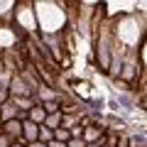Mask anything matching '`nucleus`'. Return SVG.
Masks as SVG:
<instances>
[{"instance_id": "8", "label": "nucleus", "mask_w": 147, "mask_h": 147, "mask_svg": "<svg viewBox=\"0 0 147 147\" xmlns=\"http://www.w3.org/2000/svg\"><path fill=\"white\" fill-rule=\"evenodd\" d=\"M37 135H39V125H34V123H30V120H22V137L30 140V142H34Z\"/></svg>"}, {"instance_id": "19", "label": "nucleus", "mask_w": 147, "mask_h": 147, "mask_svg": "<svg viewBox=\"0 0 147 147\" xmlns=\"http://www.w3.org/2000/svg\"><path fill=\"white\" fill-rule=\"evenodd\" d=\"M10 7H15V3H10V0H7V3H0V15H7Z\"/></svg>"}, {"instance_id": "5", "label": "nucleus", "mask_w": 147, "mask_h": 147, "mask_svg": "<svg viewBox=\"0 0 147 147\" xmlns=\"http://www.w3.org/2000/svg\"><path fill=\"white\" fill-rule=\"evenodd\" d=\"M100 137H103V127H98V125H86V130H81V140L86 142V147L91 142L100 140Z\"/></svg>"}, {"instance_id": "18", "label": "nucleus", "mask_w": 147, "mask_h": 147, "mask_svg": "<svg viewBox=\"0 0 147 147\" xmlns=\"http://www.w3.org/2000/svg\"><path fill=\"white\" fill-rule=\"evenodd\" d=\"M76 123H79V118H76V115H69V118H61V125H59V127L71 130V127H76Z\"/></svg>"}, {"instance_id": "24", "label": "nucleus", "mask_w": 147, "mask_h": 147, "mask_svg": "<svg viewBox=\"0 0 147 147\" xmlns=\"http://www.w3.org/2000/svg\"><path fill=\"white\" fill-rule=\"evenodd\" d=\"M127 145V140H120V145H118V147H125Z\"/></svg>"}, {"instance_id": "9", "label": "nucleus", "mask_w": 147, "mask_h": 147, "mask_svg": "<svg viewBox=\"0 0 147 147\" xmlns=\"http://www.w3.org/2000/svg\"><path fill=\"white\" fill-rule=\"evenodd\" d=\"M20 115V113H17V108L15 105L10 103V100H5V103H3V108H0V120H15V118Z\"/></svg>"}, {"instance_id": "2", "label": "nucleus", "mask_w": 147, "mask_h": 147, "mask_svg": "<svg viewBox=\"0 0 147 147\" xmlns=\"http://www.w3.org/2000/svg\"><path fill=\"white\" fill-rule=\"evenodd\" d=\"M118 44H127V47H135L137 42H140L142 37V25H137L135 17H123L120 22H118Z\"/></svg>"}, {"instance_id": "20", "label": "nucleus", "mask_w": 147, "mask_h": 147, "mask_svg": "<svg viewBox=\"0 0 147 147\" xmlns=\"http://www.w3.org/2000/svg\"><path fill=\"white\" fill-rule=\"evenodd\" d=\"M10 145H12V140L5 135V132H0V147H10Z\"/></svg>"}, {"instance_id": "23", "label": "nucleus", "mask_w": 147, "mask_h": 147, "mask_svg": "<svg viewBox=\"0 0 147 147\" xmlns=\"http://www.w3.org/2000/svg\"><path fill=\"white\" fill-rule=\"evenodd\" d=\"M10 147H25V145H20V142H12V145Z\"/></svg>"}, {"instance_id": "25", "label": "nucleus", "mask_w": 147, "mask_h": 147, "mask_svg": "<svg viewBox=\"0 0 147 147\" xmlns=\"http://www.w3.org/2000/svg\"><path fill=\"white\" fill-rule=\"evenodd\" d=\"M98 147H103V145H98Z\"/></svg>"}, {"instance_id": "12", "label": "nucleus", "mask_w": 147, "mask_h": 147, "mask_svg": "<svg viewBox=\"0 0 147 147\" xmlns=\"http://www.w3.org/2000/svg\"><path fill=\"white\" fill-rule=\"evenodd\" d=\"M61 125V113H52V115H47L44 118V127H47V130H57V127Z\"/></svg>"}, {"instance_id": "10", "label": "nucleus", "mask_w": 147, "mask_h": 147, "mask_svg": "<svg viewBox=\"0 0 147 147\" xmlns=\"http://www.w3.org/2000/svg\"><path fill=\"white\" fill-rule=\"evenodd\" d=\"M137 3H108V15H115V12H130Z\"/></svg>"}, {"instance_id": "7", "label": "nucleus", "mask_w": 147, "mask_h": 147, "mask_svg": "<svg viewBox=\"0 0 147 147\" xmlns=\"http://www.w3.org/2000/svg\"><path fill=\"white\" fill-rule=\"evenodd\" d=\"M17 42V37H15V32L10 30V27H0V47H5V49H10L12 44Z\"/></svg>"}, {"instance_id": "13", "label": "nucleus", "mask_w": 147, "mask_h": 147, "mask_svg": "<svg viewBox=\"0 0 147 147\" xmlns=\"http://www.w3.org/2000/svg\"><path fill=\"white\" fill-rule=\"evenodd\" d=\"M74 91H76V93H79L81 98H86V100H88L91 96H93V93H91V86L86 84V81H79V84H74Z\"/></svg>"}, {"instance_id": "22", "label": "nucleus", "mask_w": 147, "mask_h": 147, "mask_svg": "<svg viewBox=\"0 0 147 147\" xmlns=\"http://www.w3.org/2000/svg\"><path fill=\"white\" fill-rule=\"evenodd\" d=\"M27 147H47V145H44V142H39V140H34V142H30Z\"/></svg>"}, {"instance_id": "14", "label": "nucleus", "mask_w": 147, "mask_h": 147, "mask_svg": "<svg viewBox=\"0 0 147 147\" xmlns=\"http://www.w3.org/2000/svg\"><path fill=\"white\" fill-rule=\"evenodd\" d=\"M12 105L17 108V113H20V110H30L32 105H34V98H15Z\"/></svg>"}, {"instance_id": "17", "label": "nucleus", "mask_w": 147, "mask_h": 147, "mask_svg": "<svg viewBox=\"0 0 147 147\" xmlns=\"http://www.w3.org/2000/svg\"><path fill=\"white\" fill-rule=\"evenodd\" d=\"M42 105V110L47 113V115H52V113H59V103L57 100H47V103H39Z\"/></svg>"}, {"instance_id": "15", "label": "nucleus", "mask_w": 147, "mask_h": 147, "mask_svg": "<svg viewBox=\"0 0 147 147\" xmlns=\"http://www.w3.org/2000/svg\"><path fill=\"white\" fill-rule=\"evenodd\" d=\"M54 140L66 145V142L71 140V135H69V130H64V127H57V130H54Z\"/></svg>"}, {"instance_id": "6", "label": "nucleus", "mask_w": 147, "mask_h": 147, "mask_svg": "<svg viewBox=\"0 0 147 147\" xmlns=\"http://www.w3.org/2000/svg\"><path fill=\"white\" fill-rule=\"evenodd\" d=\"M3 132H5L10 140H20V137H22V123L17 120V118H15V120H7L5 127H3Z\"/></svg>"}, {"instance_id": "21", "label": "nucleus", "mask_w": 147, "mask_h": 147, "mask_svg": "<svg viewBox=\"0 0 147 147\" xmlns=\"http://www.w3.org/2000/svg\"><path fill=\"white\" fill-rule=\"evenodd\" d=\"M0 100H3V103L7 100V86L5 84H0Z\"/></svg>"}, {"instance_id": "16", "label": "nucleus", "mask_w": 147, "mask_h": 147, "mask_svg": "<svg viewBox=\"0 0 147 147\" xmlns=\"http://www.w3.org/2000/svg\"><path fill=\"white\" fill-rule=\"evenodd\" d=\"M37 140L47 145V142H52V140H54V132H52V130H47V127H39V135H37Z\"/></svg>"}, {"instance_id": "11", "label": "nucleus", "mask_w": 147, "mask_h": 147, "mask_svg": "<svg viewBox=\"0 0 147 147\" xmlns=\"http://www.w3.org/2000/svg\"><path fill=\"white\" fill-rule=\"evenodd\" d=\"M44 118H47V113L42 110V105H32L30 108V123H34V125H39V123H44Z\"/></svg>"}, {"instance_id": "4", "label": "nucleus", "mask_w": 147, "mask_h": 147, "mask_svg": "<svg viewBox=\"0 0 147 147\" xmlns=\"http://www.w3.org/2000/svg\"><path fill=\"white\" fill-rule=\"evenodd\" d=\"M7 93H12V98H32V88L27 86V81L22 76H12Z\"/></svg>"}, {"instance_id": "3", "label": "nucleus", "mask_w": 147, "mask_h": 147, "mask_svg": "<svg viewBox=\"0 0 147 147\" xmlns=\"http://www.w3.org/2000/svg\"><path fill=\"white\" fill-rule=\"evenodd\" d=\"M17 22L25 27L27 32H34L37 30V22H34V10H32V3H22L17 5Z\"/></svg>"}, {"instance_id": "1", "label": "nucleus", "mask_w": 147, "mask_h": 147, "mask_svg": "<svg viewBox=\"0 0 147 147\" xmlns=\"http://www.w3.org/2000/svg\"><path fill=\"white\" fill-rule=\"evenodd\" d=\"M64 5H59V3H32V10H34L37 20H39V27H42L47 34H54V32H59L64 27V22H66V15H64L61 10Z\"/></svg>"}]
</instances>
